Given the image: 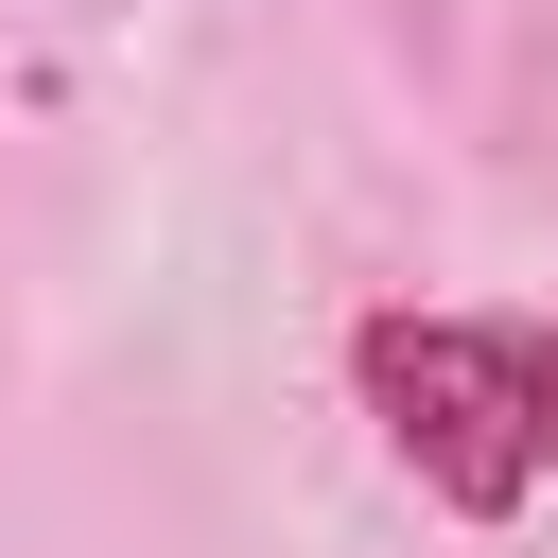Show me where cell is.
Returning <instances> with one entry per match:
<instances>
[{
  "label": "cell",
  "instance_id": "obj_1",
  "mask_svg": "<svg viewBox=\"0 0 558 558\" xmlns=\"http://www.w3.org/2000/svg\"><path fill=\"white\" fill-rule=\"evenodd\" d=\"M349 384L384 418V453L453 506V523H506L541 471H558V314H366L349 331Z\"/></svg>",
  "mask_w": 558,
  "mask_h": 558
}]
</instances>
